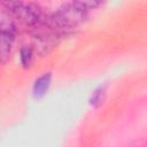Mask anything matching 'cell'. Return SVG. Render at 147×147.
<instances>
[{"mask_svg": "<svg viewBox=\"0 0 147 147\" xmlns=\"http://www.w3.org/2000/svg\"><path fill=\"white\" fill-rule=\"evenodd\" d=\"M14 38L15 36L0 32V60L2 63H5L9 59Z\"/></svg>", "mask_w": 147, "mask_h": 147, "instance_id": "cell-4", "label": "cell"}, {"mask_svg": "<svg viewBox=\"0 0 147 147\" xmlns=\"http://www.w3.org/2000/svg\"><path fill=\"white\" fill-rule=\"evenodd\" d=\"M51 80H52V75L49 72H46L36 79V82L33 84L34 98H41L47 93L49 85H51Z\"/></svg>", "mask_w": 147, "mask_h": 147, "instance_id": "cell-3", "label": "cell"}, {"mask_svg": "<svg viewBox=\"0 0 147 147\" xmlns=\"http://www.w3.org/2000/svg\"><path fill=\"white\" fill-rule=\"evenodd\" d=\"M87 17V9L77 2H70L60 7L52 16V22L61 29H71L80 25Z\"/></svg>", "mask_w": 147, "mask_h": 147, "instance_id": "cell-1", "label": "cell"}, {"mask_svg": "<svg viewBox=\"0 0 147 147\" xmlns=\"http://www.w3.org/2000/svg\"><path fill=\"white\" fill-rule=\"evenodd\" d=\"M74 1L88 10V9H94L99 6H101L106 0H74Z\"/></svg>", "mask_w": 147, "mask_h": 147, "instance_id": "cell-7", "label": "cell"}, {"mask_svg": "<svg viewBox=\"0 0 147 147\" xmlns=\"http://www.w3.org/2000/svg\"><path fill=\"white\" fill-rule=\"evenodd\" d=\"M2 6L11 17H15L29 26H36L42 20L39 9L26 6L21 0H3Z\"/></svg>", "mask_w": 147, "mask_h": 147, "instance_id": "cell-2", "label": "cell"}, {"mask_svg": "<svg viewBox=\"0 0 147 147\" xmlns=\"http://www.w3.org/2000/svg\"><path fill=\"white\" fill-rule=\"evenodd\" d=\"M32 54H33V53H32V48H31V47L25 46V47L21 48V52H20V60H21V64H22L24 68H26V67L30 65L31 60H32Z\"/></svg>", "mask_w": 147, "mask_h": 147, "instance_id": "cell-6", "label": "cell"}, {"mask_svg": "<svg viewBox=\"0 0 147 147\" xmlns=\"http://www.w3.org/2000/svg\"><path fill=\"white\" fill-rule=\"evenodd\" d=\"M105 94H106L105 87H99V88H96V90L93 92V94L91 95L90 103H91L93 107H95V108L99 107V106L102 103L103 99H105Z\"/></svg>", "mask_w": 147, "mask_h": 147, "instance_id": "cell-5", "label": "cell"}]
</instances>
